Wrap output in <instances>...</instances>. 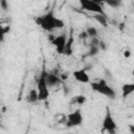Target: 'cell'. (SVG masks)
Here are the masks:
<instances>
[{
  "label": "cell",
  "mask_w": 134,
  "mask_h": 134,
  "mask_svg": "<svg viewBox=\"0 0 134 134\" xmlns=\"http://www.w3.org/2000/svg\"><path fill=\"white\" fill-rule=\"evenodd\" d=\"M35 22L40 28H42L44 31L47 32H51L55 29H61L65 26V22L61 18L57 17L52 10L37 17Z\"/></svg>",
  "instance_id": "cell-1"
},
{
  "label": "cell",
  "mask_w": 134,
  "mask_h": 134,
  "mask_svg": "<svg viewBox=\"0 0 134 134\" xmlns=\"http://www.w3.org/2000/svg\"><path fill=\"white\" fill-rule=\"evenodd\" d=\"M90 87L91 89L98 93V94H102L108 98H115L116 97V92L115 90L108 84V82L104 79H99L97 81H94V82H90Z\"/></svg>",
  "instance_id": "cell-2"
},
{
  "label": "cell",
  "mask_w": 134,
  "mask_h": 134,
  "mask_svg": "<svg viewBox=\"0 0 134 134\" xmlns=\"http://www.w3.org/2000/svg\"><path fill=\"white\" fill-rule=\"evenodd\" d=\"M116 130H117V124L113 117L111 109L109 108V106H107L105 110L104 118L102 120V131L110 133V134H114Z\"/></svg>",
  "instance_id": "cell-3"
},
{
  "label": "cell",
  "mask_w": 134,
  "mask_h": 134,
  "mask_svg": "<svg viewBox=\"0 0 134 134\" xmlns=\"http://www.w3.org/2000/svg\"><path fill=\"white\" fill-rule=\"evenodd\" d=\"M37 91L39 100H46L49 97V86L46 81V71L43 70L37 81Z\"/></svg>",
  "instance_id": "cell-4"
},
{
  "label": "cell",
  "mask_w": 134,
  "mask_h": 134,
  "mask_svg": "<svg viewBox=\"0 0 134 134\" xmlns=\"http://www.w3.org/2000/svg\"><path fill=\"white\" fill-rule=\"evenodd\" d=\"M80 6L83 10H86L88 13L92 14H100V15H106L103 8V4L96 3L92 0H79Z\"/></svg>",
  "instance_id": "cell-5"
},
{
  "label": "cell",
  "mask_w": 134,
  "mask_h": 134,
  "mask_svg": "<svg viewBox=\"0 0 134 134\" xmlns=\"http://www.w3.org/2000/svg\"><path fill=\"white\" fill-rule=\"evenodd\" d=\"M84 121V117H83V113L80 109H76L72 112H70L67 116H66V121H65V126L68 128H74V127H80L82 126Z\"/></svg>",
  "instance_id": "cell-6"
},
{
  "label": "cell",
  "mask_w": 134,
  "mask_h": 134,
  "mask_svg": "<svg viewBox=\"0 0 134 134\" xmlns=\"http://www.w3.org/2000/svg\"><path fill=\"white\" fill-rule=\"evenodd\" d=\"M67 39L68 37L65 35V34H61L57 37L53 38V40L51 41L52 42V45L54 46L57 52L59 54H62L65 52V48H66V44H67Z\"/></svg>",
  "instance_id": "cell-7"
},
{
  "label": "cell",
  "mask_w": 134,
  "mask_h": 134,
  "mask_svg": "<svg viewBox=\"0 0 134 134\" xmlns=\"http://www.w3.org/2000/svg\"><path fill=\"white\" fill-rule=\"evenodd\" d=\"M72 76L76 82H79L81 84H90V82H91L88 72L84 68H80V69L74 70L72 72Z\"/></svg>",
  "instance_id": "cell-8"
},
{
  "label": "cell",
  "mask_w": 134,
  "mask_h": 134,
  "mask_svg": "<svg viewBox=\"0 0 134 134\" xmlns=\"http://www.w3.org/2000/svg\"><path fill=\"white\" fill-rule=\"evenodd\" d=\"M46 81H47V84L50 88L55 87V86L63 83V80L61 79L60 75L54 74V73H50V72H46Z\"/></svg>",
  "instance_id": "cell-9"
},
{
  "label": "cell",
  "mask_w": 134,
  "mask_h": 134,
  "mask_svg": "<svg viewBox=\"0 0 134 134\" xmlns=\"http://www.w3.org/2000/svg\"><path fill=\"white\" fill-rule=\"evenodd\" d=\"M134 92V82L133 83H126L121 86V95L122 97H128Z\"/></svg>",
  "instance_id": "cell-10"
},
{
  "label": "cell",
  "mask_w": 134,
  "mask_h": 134,
  "mask_svg": "<svg viewBox=\"0 0 134 134\" xmlns=\"http://www.w3.org/2000/svg\"><path fill=\"white\" fill-rule=\"evenodd\" d=\"M72 46H73V35H72V32H70L68 36V39H67V44H66L64 53L67 55H70L72 53Z\"/></svg>",
  "instance_id": "cell-11"
},
{
  "label": "cell",
  "mask_w": 134,
  "mask_h": 134,
  "mask_svg": "<svg viewBox=\"0 0 134 134\" xmlns=\"http://www.w3.org/2000/svg\"><path fill=\"white\" fill-rule=\"evenodd\" d=\"M93 19H94V20H95L97 23H99L100 25H103L104 27H106V26H107V24H108V19H107V16H106V15L94 14Z\"/></svg>",
  "instance_id": "cell-12"
},
{
  "label": "cell",
  "mask_w": 134,
  "mask_h": 134,
  "mask_svg": "<svg viewBox=\"0 0 134 134\" xmlns=\"http://www.w3.org/2000/svg\"><path fill=\"white\" fill-rule=\"evenodd\" d=\"M72 103L73 104H77V105H84L86 102H87V97L83 94H80V95H76L72 98Z\"/></svg>",
  "instance_id": "cell-13"
},
{
  "label": "cell",
  "mask_w": 134,
  "mask_h": 134,
  "mask_svg": "<svg viewBox=\"0 0 134 134\" xmlns=\"http://www.w3.org/2000/svg\"><path fill=\"white\" fill-rule=\"evenodd\" d=\"M27 100H28L29 103H34V102L39 100L37 89H36V90H35V89H34V90H30V92H29V94H28V96H27Z\"/></svg>",
  "instance_id": "cell-14"
},
{
  "label": "cell",
  "mask_w": 134,
  "mask_h": 134,
  "mask_svg": "<svg viewBox=\"0 0 134 134\" xmlns=\"http://www.w3.org/2000/svg\"><path fill=\"white\" fill-rule=\"evenodd\" d=\"M105 3L112 8H117L121 5V0H106Z\"/></svg>",
  "instance_id": "cell-15"
},
{
  "label": "cell",
  "mask_w": 134,
  "mask_h": 134,
  "mask_svg": "<svg viewBox=\"0 0 134 134\" xmlns=\"http://www.w3.org/2000/svg\"><path fill=\"white\" fill-rule=\"evenodd\" d=\"M85 31L87 32L88 37H90V38H95V37L97 36V29H96V27H94V26H89V27H87Z\"/></svg>",
  "instance_id": "cell-16"
},
{
  "label": "cell",
  "mask_w": 134,
  "mask_h": 134,
  "mask_svg": "<svg viewBox=\"0 0 134 134\" xmlns=\"http://www.w3.org/2000/svg\"><path fill=\"white\" fill-rule=\"evenodd\" d=\"M98 50H99L98 45H97V44H95V43H93V44H92V46H91V48H90L89 54H90V55H94V54H96V53L98 52Z\"/></svg>",
  "instance_id": "cell-17"
},
{
  "label": "cell",
  "mask_w": 134,
  "mask_h": 134,
  "mask_svg": "<svg viewBox=\"0 0 134 134\" xmlns=\"http://www.w3.org/2000/svg\"><path fill=\"white\" fill-rule=\"evenodd\" d=\"M0 6H1L2 10H7V8H8L7 1L6 0H0Z\"/></svg>",
  "instance_id": "cell-18"
},
{
  "label": "cell",
  "mask_w": 134,
  "mask_h": 134,
  "mask_svg": "<svg viewBox=\"0 0 134 134\" xmlns=\"http://www.w3.org/2000/svg\"><path fill=\"white\" fill-rule=\"evenodd\" d=\"M122 54H124V57H125L126 59H129V58H130V55H131V51H130L129 49H127V50H125V51H124V53H122Z\"/></svg>",
  "instance_id": "cell-19"
},
{
  "label": "cell",
  "mask_w": 134,
  "mask_h": 134,
  "mask_svg": "<svg viewBox=\"0 0 134 134\" xmlns=\"http://www.w3.org/2000/svg\"><path fill=\"white\" fill-rule=\"evenodd\" d=\"M129 131L132 134H134V125H129Z\"/></svg>",
  "instance_id": "cell-20"
},
{
  "label": "cell",
  "mask_w": 134,
  "mask_h": 134,
  "mask_svg": "<svg viewBox=\"0 0 134 134\" xmlns=\"http://www.w3.org/2000/svg\"><path fill=\"white\" fill-rule=\"evenodd\" d=\"M92 1H94L96 3H99V4H103V3H105L106 0H92Z\"/></svg>",
  "instance_id": "cell-21"
}]
</instances>
